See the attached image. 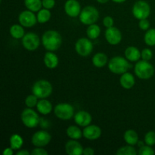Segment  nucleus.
Wrapping results in <instances>:
<instances>
[{
	"instance_id": "16",
	"label": "nucleus",
	"mask_w": 155,
	"mask_h": 155,
	"mask_svg": "<svg viewBox=\"0 0 155 155\" xmlns=\"http://www.w3.org/2000/svg\"><path fill=\"white\" fill-rule=\"evenodd\" d=\"M84 148L80 142L75 139H71L65 144V151L69 155H82Z\"/></svg>"
},
{
	"instance_id": "36",
	"label": "nucleus",
	"mask_w": 155,
	"mask_h": 155,
	"mask_svg": "<svg viewBox=\"0 0 155 155\" xmlns=\"http://www.w3.org/2000/svg\"><path fill=\"white\" fill-rule=\"evenodd\" d=\"M114 19L112 17L110 16H106L103 20V24L106 28H109V27H114Z\"/></svg>"
},
{
	"instance_id": "13",
	"label": "nucleus",
	"mask_w": 155,
	"mask_h": 155,
	"mask_svg": "<svg viewBox=\"0 0 155 155\" xmlns=\"http://www.w3.org/2000/svg\"><path fill=\"white\" fill-rule=\"evenodd\" d=\"M105 39L110 45H118L122 40V33L117 27H109L105 31Z\"/></svg>"
},
{
	"instance_id": "29",
	"label": "nucleus",
	"mask_w": 155,
	"mask_h": 155,
	"mask_svg": "<svg viewBox=\"0 0 155 155\" xmlns=\"http://www.w3.org/2000/svg\"><path fill=\"white\" fill-rule=\"evenodd\" d=\"M51 16V14L50 12L49 9L46 8H41L40 10L38 12L37 15V21L39 24H45L46 22H48L50 20Z\"/></svg>"
},
{
	"instance_id": "18",
	"label": "nucleus",
	"mask_w": 155,
	"mask_h": 155,
	"mask_svg": "<svg viewBox=\"0 0 155 155\" xmlns=\"http://www.w3.org/2000/svg\"><path fill=\"white\" fill-rule=\"evenodd\" d=\"M43 61L45 67L49 68V69H54V68H57L59 63L58 56L54 53H53L52 51H48V52L45 54Z\"/></svg>"
},
{
	"instance_id": "31",
	"label": "nucleus",
	"mask_w": 155,
	"mask_h": 155,
	"mask_svg": "<svg viewBox=\"0 0 155 155\" xmlns=\"http://www.w3.org/2000/svg\"><path fill=\"white\" fill-rule=\"evenodd\" d=\"M145 42L149 46H154L155 45V29L151 28L147 30L145 35Z\"/></svg>"
},
{
	"instance_id": "1",
	"label": "nucleus",
	"mask_w": 155,
	"mask_h": 155,
	"mask_svg": "<svg viewBox=\"0 0 155 155\" xmlns=\"http://www.w3.org/2000/svg\"><path fill=\"white\" fill-rule=\"evenodd\" d=\"M42 42L44 48L47 51H57L62 43V37L60 33L55 30H47L42 36Z\"/></svg>"
},
{
	"instance_id": "41",
	"label": "nucleus",
	"mask_w": 155,
	"mask_h": 155,
	"mask_svg": "<svg viewBox=\"0 0 155 155\" xmlns=\"http://www.w3.org/2000/svg\"><path fill=\"white\" fill-rule=\"evenodd\" d=\"M13 149L12 148H7L3 151V155H12L13 154Z\"/></svg>"
},
{
	"instance_id": "7",
	"label": "nucleus",
	"mask_w": 155,
	"mask_h": 155,
	"mask_svg": "<svg viewBox=\"0 0 155 155\" xmlns=\"http://www.w3.org/2000/svg\"><path fill=\"white\" fill-rule=\"evenodd\" d=\"M151 14V7L147 2L137 1L133 7V15L136 19H146Z\"/></svg>"
},
{
	"instance_id": "39",
	"label": "nucleus",
	"mask_w": 155,
	"mask_h": 155,
	"mask_svg": "<svg viewBox=\"0 0 155 155\" xmlns=\"http://www.w3.org/2000/svg\"><path fill=\"white\" fill-rule=\"evenodd\" d=\"M55 0H42V7L46 9H51L54 7Z\"/></svg>"
},
{
	"instance_id": "19",
	"label": "nucleus",
	"mask_w": 155,
	"mask_h": 155,
	"mask_svg": "<svg viewBox=\"0 0 155 155\" xmlns=\"http://www.w3.org/2000/svg\"><path fill=\"white\" fill-rule=\"evenodd\" d=\"M120 83L124 89H130L135 85V77L131 73L126 72L120 78Z\"/></svg>"
},
{
	"instance_id": "8",
	"label": "nucleus",
	"mask_w": 155,
	"mask_h": 155,
	"mask_svg": "<svg viewBox=\"0 0 155 155\" xmlns=\"http://www.w3.org/2000/svg\"><path fill=\"white\" fill-rule=\"evenodd\" d=\"M54 114L62 120H71L74 115V108L71 104L60 103L54 107Z\"/></svg>"
},
{
	"instance_id": "9",
	"label": "nucleus",
	"mask_w": 155,
	"mask_h": 155,
	"mask_svg": "<svg viewBox=\"0 0 155 155\" xmlns=\"http://www.w3.org/2000/svg\"><path fill=\"white\" fill-rule=\"evenodd\" d=\"M75 50L78 54L83 57H86L92 53L93 50V44L90 39L80 38L75 44Z\"/></svg>"
},
{
	"instance_id": "10",
	"label": "nucleus",
	"mask_w": 155,
	"mask_h": 155,
	"mask_svg": "<svg viewBox=\"0 0 155 155\" xmlns=\"http://www.w3.org/2000/svg\"><path fill=\"white\" fill-rule=\"evenodd\" d=\"M22 45L28 51H34L39 48L40 45V39L38 35L30 32L26 33L22 38Z\"/></svg>"
},
{
	"instance_id": "21",
	"label": "nucleus",
	"mask_w": 155,
	"mask_h": 155,
	"mask_svg": "<svg viewBox=\"0 0 155 155\" xmlns=\"http://www.w3.org/2000/svg\"><path fill=\"white\" fill-rule=\"evenodd\" d=\"M126 58L130 61H138L141 58V51L135 46H130L125 50Z\"/></svg>"
},
{
	"instance_id": "45",
	"label": "nucleus",
	"mask_w": 155,
	"mask_h": 155,
	"mask_svg": "<svg viewBox=\"0 0 155 155\" xmlns=\"http://www.w3.org/2000/svg\"><path fill=\"white\" fill-rule=\"evenodd\" d=\"M138 145H139H139H140V147H142V146H143V145H145L142 142H138Z\"/></svg>"
},
{
	"instance_id": "22",
	"label": "nucleus",
	"mask_w": 155,
	"mask_h": 155,
	"mask_svg": "<svg viewBox=\"0 0 155 155\" xmlns=\"http://www.w3.org/2000/svg\"><path fill=\"white\" fill-rule=\"evenodd\" d=\"M107 57L104 53L98 52L96 53L92 57V64L96 68H103L107 64Z\"/></svg>"
},
{
	"instance_id": "30",
	"label": "nucleus",
	"mask_w": 155,
	"mask_h": 155,
	"mask_svg": "<svg viewBox=\"0 0 155 155\" xmlns=\"http://www.w3.org/2000/svg\"><path fill=\"white\" fill-rule=\"evenodd\" d=\"M117 155H136L138 154L133 145H126L118 148Z\"/></svg>"
},
{
	"instance_id": "27",
	"label": "nucleus",
	"mask_w": 155,
	"mask_h": 155,
	"mask_svg": "<svg viewBox=\"0 0 155 155\" xmlns=\"http://www.w3.org/2000/svg\"><path fill=\"white\" fill-rule=\"evenodd\" d=\"M10 147L13 150L21 149V147L24 145V140L22 137L18 134H13L9 139Z\"/></svg>"
},
{
	"instance_id": "24",
	"label": "nucleus",
	"mask_w": 155,
	"mask_h": 155,
	"mask_svg": "<svg viewBox=\"0 0 155 155\" xmlns=\"http://www.w3.org/2000/svg\"><path fill=\"white\" fill-rule=\"evenodd\" d=\"M66 133L68 137L71 138V139H75V140L80 139L82 138V136H83V132L77 126H70L67 129Z\"/></svg>"
},
{
	"instance_id": "38",
	"label": "nucleus",
	"mask_w": 155,
	"mask_h": 155,
	"mask_svg": "<svg viewBox=\"0 0 155 155\" xmlns=\"http://www.w3.org/2000/svg\"><path fill=\"white\" fill-rule=\"evenodd\" d=\"M31 154L33 155H47L48 151L42 148V147H36V148L31 151Z\"/></svg>"
},
{
	"instance_id": "23",
	"label": "nucleus",
	"mask_w": 155,
	"mask_h": 155,
	"mask_svg": "<svg viewBox=\"0 0 155 155\" xmlns=\"http://www.w3.org/2000/svg\"><path fill=\"white\" fill-rule=\"evenodd\" d=\"M124 140L127 142L128 145H133L138 144L139 142V136H138V133H136L135 130H128L125 132L124 133Z\"/></svg>"
},
{
	"instance_id": "6",
	"label": "nucleus",
	"mask_w": 155,
	"mask_h": 155,
	"mask_svg": "<svg viewBox=\"0 0 155 155\" xmlns=\"http://www.w3.org/2000/svg\"><path fill=\"white\" fill-rule=\"evenodd\" d=\"M21 118L23 124L27 128H35L39 124V115L30 107H27L23 110L21 113Z\"/></svg>"
},
{
	"instance_id": "17",
	"label": "nucleus",
	"mask_w": 155,
	"mask_h": 155,
	"mask_svg": "<svg viewBox=\"0 0 155 155\" xmlns=\"http://www.w3.org/2000/svg\"><path fill=\"white\" fill-rule=\"evenodd\" d=\"M92 120L90 114L85 110H80L74 115V121L77 125L80 127H87Z\"/></svg>"
},
{
	"instance_id": "11",
	"label": "nucleus",
	"mask_w": 155,
	"mask_h": 155,
	"mask_svg": "<svg viewBox=\"0 0 155 155\" xmlns=\"http://www.w3.org/2000/svg\"><path fill=\"white\" fill-rule=\"evenodd\" d=\"M51 136L47 131L40 130L33 135L31 142L36 147H45L51 142Z\"/></svg>"
},
{
	"instance_id": "12",
	"label": "nucleus",
	"mask_w": 155,
	"mask_h": 155,
	"mask_svg": "<svg viewBox=\"0 0 155 155\" xmlns=\"http://www.w3.org/2000/svg\"><path fill=\"white\" fill-rule=\"evenodd\" d=\"M18 21L24 27H32L38 22L37 17L34 15L33 12L30 10L21 12L18 16Z\"/></svg>"
},
{
	"instance_id": "35",
	"label": "nucleus",
	"mask_w": 155,
	"mask_h": 155,
	"mask_svg": "<svg viewBox=\"0 0 155 155\" xmlns=\"http://www.w3.org/2000/svg\"><path fill=\"white\" fill-rule=\"evenodd\" d=\"M141 57L143 60L150 61L153 57V53L150 48H144L141 51Z\"/></svg>"
},
{
	"instance_id": "20",
	"label": "nucleus",
	"mask_w": 155,
	"mask_h": 155,
	"mask_svg": "<svg viewBox=\"0 0 155 155\" xmlns=\"http://www.w3.org/2000/svg\"><path fill=\"white\" fill-rule=\"evenodd\" d=\"M36 109L38 112L42 115L49 114L52 110V104L49 101L45 98H42L39 100L36 105Z\"/></svg>"
},
{
	"instance_id": "43",
	"label": "nucleus",
	"mask_w": 155,
	"mask_h": 155,
	"mask_svg": "<svg viewBox=\"0 0 155 155\" xmlns=\"http://www.w3.org/2000/svg\"><path fill=\"white\" fill-rule=\"evenodd\" d=\"M97 2L100 4H104V3H107L108 0H97Z\"/></svg>"
},
{
	"instance_id": "2",
	"label": "nucleus",
	"mask_w": 155,
	"mask_h": 155,
	"mask_svg": "<svg viewBox=\"0 0 155 155\" xmlns=\"http://www.w3.org/2000/svg\"><path fill=\"white\" fill-rule=\"evenodd\" d=\"M135 74L136 77L142 80H148L151 78L154 74V68L148 61L142 59V61H138L134 68Z\"/></svg>"
},
{
	"instance_id": "40",
	"label": "nucleus",
	"mask_w": 155,
	"mask_h": 155,
	"mask_svg": "<svg viewBox=\"0 0 155 155\" xmlns=\"http://www.w3.org/2000/svg\"><path fill=\"white\" fill-rule=\"evenodd\" d=\"M94 154H95V151H94V149L92 148H89V147L84 148V150H83V154L84 155H93Z\"/></svg>"
},
{
	"instance_id": "15",
	"label": "nucleus",
	"mask_w": 155,
	"mask_h": 155,
	"mask_svg": "<svg viewBox=\"0 0 155 155\" xmlns=\"http://www.w3.org/2000/svg\"><path fill=\"white\" fill-rule=\"evenodd\" d=\"M83 136L88 140H96L101 135V130L96 125H90L86 127L83 130Z\"/></svg>"
},
{
	"instance_id": "14",
	"label": "nucleus",
	"mask_w": 155,
	"mask_h": 155,
	"mask_svg": "<svg viewBox=\"0 0 155 155\" xmlns=\"http://www.w3.org/2000/svg\"><path fill=\"white\" fill-rule=\"evenodd\" d=\"M64 12L71 18H77L81 12V6L77 0H68L64 4Z\"/></svg>"
},
{
	"instance_id": "3",
	"label": "nucleus",
	"mask_w": 155,
	"mask_h": 155,
	"mask_svg": "<svg viewBox=\"0 0 155 155\" xmlns=\"http://www.w3.org/2000/svg\"><path fill=\"white\" fill-rule=\"evenodd\" d=\"M52 86L48 80H40L36 81L32 87V92L38 98H46L52 93Z\"/></svg>"
},
{
	"instance_id": "25",
	"label": "nucleus",
	"mask_w": 155,
	"mask_h": 155,
	"mask_svg": "<svg viewBox=\"0 0 155 155\" xmlns=\"http://www.w3.org/2000/svg\"><path fill=\"white\" fill-rule=\"evenodd\" d=\"M11 36L13 38L17 39H22L24 36L25 35L24 33V29L22 25H18V24H14L10 27L9 30Z\"/></svg>"
},
{
	"instance_id": "42",
	"label": "nucleus",
	"mask_w": 155,
	"mask_h": 155,
	"mask_svg": "<svg viewBox=\"0 0 155 155\" xmlns=\"http://www.w3.org/2000/svg\"><path fill=\"white\" fill-rule=\"evenodd\" d=\"M30 153L27 150H24V149H22V150H20V151H18V152L16 153L17 155H29Z\"/></svg>"
},
{
	"instance_id": "34",
	"label": "nucleus",
	"mask_w": 155,
	"mask_h": 155,
	"mask_svg": "<svg viewBox=\"0 0 155 155\" xmlns=\"http://www.w3.org/2000/svg\"><path fill=\"white\" fill-rule=\"evenodd\" d=\"M138 154L139 155H154L155 152L151 146L146 145L139 148Z\"/></svg>"
},
{
	"instance_id": "4",
	"label": "nucleus",
	"mask_w": 155,
	"mask_h": 155,
	"mask_svg": "<svg viewBox=\"0 0 155 155\" xmlns=\"http://www.w3.org/2000/svg\"><path fill=\"white\" fill-rule=\"evenodd\" d=\"M79 17L82 24L89 26L97 22L99 18V12L95 7L89 5L82 9Z\"/></svg>"
},
{
	"instance_id": "37",
	"label": "nucleus",
	"mask_w": 155,
	"mask_h": 155,
	"mask_svg": "<svg viewBox=\"0 0 155 155\" xmlns=\"http://www.w3.org/2000/svg\"><path fill=\"white\" fill-rule=\"evenodd\" d=\"M139 26L142 30H148L150 27V23L148 19H142L139 20Z\"/></svg>"
},
{
	"instance_id": "32",
	"label": "nucleus",
	"mask_w": 155,
	"mask_h": 155,
	"mask_svg": "<svg viewBox=\"0 0 155 155\" xmlns=\"http://www.w3.org/2000/svg\"><path fill=\"white\" fill-rule=\"evenodd\" d=\"M38 98L35 95H30L26 98L25 99V104L27 107H30V108H33V107H36L38 103Z\"/></svg>"
},
{
	"instance_id": "33",
	"label": "nucleus",
	"mask_w": 155,
	"mask_h": 155,
	"mask_svg": "<svg viewBox=\"0 0 155 155\" xmlns=\"http://www.w3.org/2000/svg\"><path fill=\"white\" fill-rule=\"evenodd\" d=\"M145 143L146 145L153 146L155 145V132L149 131L145 136Z\"/></svg>"
},
{
	"instance_id": "44",
	"label": "nucleus",
	"mask_w": 155,
	"mask_h": 155,
	"mask_svg": "<svg viewBox=\"0 0 155 155\" xmlns=\"http://www.w3.org/2000/svg\"><path fill=\"white\" fill-rule=\"evenodd\" d=\"M113 2H114L116 3H123L124 2H126L127 0H112Z\"/></svg>"
},
{
	"instance_id": "28",
	"label": "nucleus",
	"mask_w": 155,
	"mask_h": 155,
	"mask_svg": "<svg viewBox=\"0 0 155 155\" xmlns=\"http://www.w3.org/2000/svg\"><path fill=\"white\" fill-rule=\"evenodd\" d=\"M86 34L88 37L90 39H95L101 34V28L97 24H93L89 25L87 30H86Z\"/></svg>"
},
{
	"instance_id": "26",
	"label": "nucleus",
	"mask_w": 155,
	"mask_h": 155,
	"mask_svg": "<svg viewBox=\"0 0 155 155\" xmlns=\"http://www.w3.org/2000/svg\"><path fill=\"white\" fill-rule=\"evenodd\" d=\"M24 5L28 10L31 12H39L42 7V0H24Z\"/></svg>"
},
{
	"instance_id": "5",
	"label": "nucleus",
	"mask_w": 155,
	"mask_h": 155,
	"mask_svg": "<svg viewBox=\"0 0 155 155\" xmlns=\"http://www.w3.org/2000/svg\"><path fill=\"white\" fill-rule=\"evenodd\" d=\"M108 68L110 72L115 74H123L127 72L130 68V64L127 61V59L121 57L116 56L112 58L108 62Z\"/></svg>"
}]
</instances>
